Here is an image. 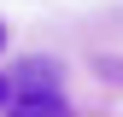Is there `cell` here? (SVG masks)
Returning a JSON list of instances; mask_svg holds the SVG:
<instances>
[{
	"mask_svg": "<svg viewBox=\"0 0 123 117\" xmlns=\"http://www.w3.org/2000/svg\"><path fill=\"white\" fill-rule=\"evenodd\" d=\"M6 117H70V105L59 94H18L6 105Z\"/></svg>",
	"mask_w": 123,
	"mask_h": 117,
	"instance_id": "1",
	"label": "cell"
},
{
	"mask_svg": "<svg viewBox=\"0 0 123 117\" xmlns=\"http://www.w3.org/2000/svg\"><path fill=\"white\" fill-rule=\"evenodd\" d=\"M6 105H12V82L0 76V111H6Z\"/></svg>",
	"mask_w": 123,
	"mask_h": 117,
	"instance_id": "2",
	"label": "cell"
},
{
	"mask_svg": "<svg viewBox=\"0 0 123 117\" xmlns=\"http://www.w3.org/2000/svg\"><path fill=\"white\" fill-rule=\"evenodd\" d=\"M0 47H6V23H0Z\"/></svg>",
	"mask_w": 123,
	"mask_h": 117,
	"instance_id": "3",
	"label": "cell"
}]
</instances>
